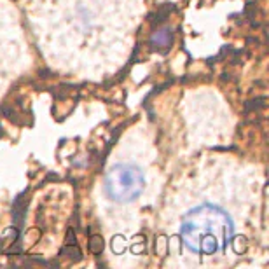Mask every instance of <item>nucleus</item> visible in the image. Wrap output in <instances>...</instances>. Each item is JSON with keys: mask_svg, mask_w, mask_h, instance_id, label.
Listing matches in <instances>:
<instances>
[{"mask_svg": "<svg viewBox=\"0 0 269 269\" xmlns=\"http://www.w3.org/2000/svg\"><path fill=\"white\" fill-rule=\"evenodd\" d=\"M182 241L196 254L213 255L224 252L235 236V224L226 210L204 203L192 208L182 219Z\"/></svg>", "mask_w": 269, "mask_h": 269, "instance_id": "f257e3e1", "label": "nucleus"}, {"mask_svg": "<svg viewBox=\"0 0 269 269\" xmlns=\"http://www.w3.org/2000/svg\"><path fill=\"white\" fill-rule=\"evenodd\" d=\"M145 177L143 171L134 165H115L107 171L105 191L108 198L117 203H130L143 192Z\"/></svg>", "mask_w": 269, "mask_h": 269, "instance_id": "f03ea898", "label": "nucleus"}, {"mask_svg": "<svg viewBox=\"0 0 269 269\" xmlns=\"http://www.w3.org/2000/svg\"><path fill=\"white\" fill-rule=\"evenodd\" d=\"M171 42H173V30L168 27L154 32L150 35V46H152V49L159 51V53H168V49L171 47Z\"/></svg>", "mask_w": 269, "mask_h": 269, "instance_id": "7ed1b4c3", "label": "nucleus"}, {"mask_svg": "<svg viewBox=\"0 0 269 269\" xmlns=\"http://www.w3.org/2000/svg\"><path fill=\"white\" fill-rule=\"evenodd\" d=\"M25 211H27V201H23V196H19L14 203V219L21 226L25 220Z\"/></svg>", "mask_w": 269, "mask_h": 269, "instance_id": "20e7f679", "label": "nucleus"}, {"mask_svg": "<svg viewBox=\"0 0 269 269\" xmlns=\"http://www.w3.org/2000/svg\"><path fill=\"white\" fill-rule=\"evenodd\" d=\"M103 246L105 243L101 236L93 235L91 238H89V252H91V254H101V252H103Z\"/></svg>", "mask_w": 269, "mask_h": 269, "instance_id": "39448f33", "label": "nucleus"}, {"mask_svg": "<svg viewBox=\"0 0 269 269\" xmlns=\"http://www.w3.org/2000/svg\"><path fill=\"white\" fill-rule=\"evenodd\" d=\"M63 254H68V259H72V261H81L82 259V252L75 245H67L63 248Z\"/></svg>", "mask_w": 269, "mask_h": 269, "instance_id": "423d86ee", "label": "nucleus"}, {"mask_svg": "<svg viewBox=\"0 0 269 269\" xmlns=\"http://www.w3.org/2000/svg\"><path fill=\"white\" fill-rule=\"evenodd\" d=\"M166 236L165 235H159L158 238H156V252H158V255H161V257H165L166 254Z\"/></svg>", "mask_w": 269, "mask_h": 269, "instance_id": "0eeeda50", "label": "nucleus"}, {"mask_svg": "<svg viewBox=\"0 0 269 269\" xmlns=\"http://www.w3.org/2000/svg\"><path fill=\"white\" fill-rule=\"evenodd\" d=\"M67 245H75V235H73V231L68 229L67 231Z\"/></svg>", "mask_w": 269, "mask_h": 269, "instance_id": "6e6552de", "label": "nucleus"}]
</instances>
